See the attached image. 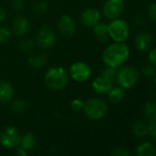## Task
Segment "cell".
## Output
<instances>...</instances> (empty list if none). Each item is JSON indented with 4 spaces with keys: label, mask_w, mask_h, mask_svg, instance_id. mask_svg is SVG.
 <instances>
[{
    "label": "cell",
    "mask_w": 156,
    "mask_h": 156,
    "mask_svg": "<svg viewBox=\"0 0 156 156\" xmlns=\"http://www.w3.org/2000/svg\"><path fill=\"white\" fill-rule=\"evenodd\" d=\"M154 43V36L148 31H141L139 32L134 39L135 47L138 50L142 52L149 51Z\"/></svg>",
    "instance_id": "cell-11"
},
{
    "label": "cell",
    "mask_w": 156,
    "mask_h": 156,
    "mask_svg": "<svg viewBox=\"0 0 156 156\" xmlns=\"http://www.w3.org/2000/svg\"><path fill=\"white\" fill-rule=\"evenodd\" d=\"M117 72H118L117 69L107 66L106 69H103L101 75L104 76V77H106V78H108V80H110L112 81H115L116 80V77H117Z\"/></svg>",
    "instance_id": "cell-26"
},
{
    "label": "cell",
    "mask_w": 156,
    "mask_h": 156,
    "mask_svg": "<svg viewBox=\"0 0 156 156\" xmlns=\"http://www.w3.org/2000/svg\"><path fill=\"white\" fill-rule=\"evenodd\" d=\"M12 30L17 37H24L30 30L29 20L24 16H18L12 21Z\"/></svg>",
    "instance_id": "cell-12"
},
{
    "label": "cell",
    "mask_w": 156,
    "mask_h": 156,
    "mask_svg": "<svg viewBox=\"0 0 156 156\" xmlns=\"http://www.w3.org/2000/svg\"><path fill=\"white\" fill-rule=\"evenodd\" d=\"M147 15L149 16V18L151 20H153L154 22H156V4L153 3L151 5H148L147 8Z\"/></svg>",
    "instance_id": "cell-31"
},
{
    "label": "cell",
    "mask_w": 156,
    "mask_h": 156,
    "mask_svg": "<svg viewBox=\"0 0 156 156\" xmlns=\"http://www.w3.org/2000/svg\"><path fill=\"white\" fill-rule=\"evenodd\" d=\"M48 60V55L45 52H39L31 55L28 58V64L29 67L39 69L42 68Z\"/></svg>",
    "instance_id": "cell-17"
},
{
    "label": "cell",
    "mask_w": 156,
    "mask_h": 156,
    "mask_svg": "<svg viewBox=\"0 0 156 156\" xmlns=\"http://www.w3.org/2000/svg\"><path fill=\"white\" fill-rule=\"evenodd\" d=\"M130 57V48L125 42H114L105 48L102 61L108 67L118 69L121 67Z\"/></svg>",
    "instance_id": "cell-1"
},
{
    "label": "cell",
    "mask_w": 156,
    "mask_h": 156,
    "mask_svg": "<svg viewBox=\"0 0 156 156\" xmlns=\"http://www.w3.org/2000/svg\"><path fill=\"white\" fill-rule=\"evenodd\" d=\"M6 17H7V13H6V9L0 5V24L3 23L6 19Z\"/></svg>",
    "instance_id": "cell-35"
},
{
    "label": "cell",
    "mask_w": 156,
    "mask_h": 156,
    "mask_svg": "<svg viewBox=\"0 0 156 156\" xmlns=\"http://www.w3.org/2000/svg\"><path fill=\"white\" fill-rule=\"evenodd\" d=\"M19 146L25 149L26 151L29 152L36 148L37 146V138L33 133H27L23 136H21Z\"/></svg>",
    "instance_id": "cell-18"
},
{
    "label": "cell",
    "mask_w": 156,
    "mask_h": 156,
    "mask_svg": "<svg viewBox=\"0 0 156 156\" xmlns=\"http://www.w3.org/2000/svg\"><path fill=\"white\" fill-rule=\"evenodd\" d=\"M100 12L98 11V9L94 7L86 8L80 16L82 24L86 27H93L100 21Z\"/></svg>",
    "instance_id": "cell-13"
},
{
    "label": "cell",
    "mask_w": 156,
    "mask_h": 156,
    "mask_svg": "<svg viewBox=\"0 0 156 156\" xmlns=\"http://www.w3.org/2000/svg\"><path fill=\"white\" fill-rule=\"evenodd\" d=\"M56 34L49 26H43L36 35V43L42 49L52 48L56 43Z\"/></svg>",
    "instance_id": "cell-7"
},
{
    "label": "cell",
    "mask_w": 156,
    "mask_h": 156,
    "mask_svg": "<svg viewBox=\"0 0 156 156\" xmlns=\"http://www.w3.org/2000/svg\"><path fill=\"white\" fill-rule=\"evenodd\" d=\"M144 115L146 119L151 122L156 119V101H151L145 103L144 109H143Z\"/></svg>",
    "instance_id": "cell-22"
},
{
    "label": "cell",
    "mask_w": 156,
    "mask_h": 156,
    "mask_svg": "<svg viewBox=\"0 0 156 156\" xmlns=\"http://www.w3.org/2000/svg\"><path fill=\"white\" fill-rule=\"evenodd\" d=\"M113 83L114 81L100 75L93 80L91 86L96 93L103 95V94H107L110 90V89L113 87Z\"/></svg>",
    "instance_id": "cell-14"
},
{
    "label": "cell",
    "mask_w": 156,
    "mask_h": 156,
    "mask_svg": "<svg viewBox=\"0 0 156 156\" xmlns=\"http://www.w3.org/2000/svg\"><path fill=\"white\" fill-rule=\"evenodd\" d=\"M111 155L113 156H128L130 155V151L125 148V147H122V146H117L115 148L112 149L111 151Z\"/></svg>",
    "instance_id": "cell-30"
},
{
    "label": "cell",
    "mask_w": 156,
    "mask_h": 156,
    "mask_svg": "<svg viewBox=\"0 0 156 156\" xmlns=\"http://www.w3.org/2000/svg\"><path fill=\"white\" fill-rule=\"evenodd\" d=\"M93 33L96 37V39L101 43L107 42L110 37L108 34V25L102 22H98L93 27Z\"/></svg>",
    "instance_id": "cell-16"
},
{
    "label": "cell",
    "mask_w": 156,
    "mask_h": 156,
    "mask_svg": "<svg viewBox=\"0 0 156 156\" xmlns=\"http://www.w3.org/2000/svg\"><path fill=\"white\" fill-rule=\"evenodd\" d=\"M12 32L6 27H0V44L8 42L11 38Z\"/></svg>",
    "instance_id": "cell-27"
},
{
    "label": "cell",
    "mask_w": 156,
    "mask_h": 156,
    "mask_svg": "<svg viewBox=\"0 0 156 156\" xmlns=\"http://www.w3.org/2000/svg\"><path fill=\"white\" fill-rule=\"evenodd\" d=\"M69 72L62 66L50 68L44 76V83L46 87L53 91H59L65 88L69 81Z\"/></svg>",
    "instance_id": "cell-2"
},
{
    "label": "cell",
    "mask_w": 156,
    "mask_h": 156,
    "mask_svg": "<svg viewBox=\"0 0 156 156\" xmlns=\"http://www.w3.org/2000/svg\"><path fill=\"white\" fill-rule=\"evenodd\" d=\"M11 108V111L15 113H23L25 112L28 108H29V103L25 101V100H22V99H17L16 101H14L10 106Z\"/></svg>",
    "instance_id": "cell-23"
},
{
    "label": "cell",
    "mask_w": 156,
    "mask_h": 156,
    "mask_svg": "<svg viewBox=\"0 0 156 156\" xmlns=\"http://www.w3.org/2000/svg\"><path fill=\"white\" fill-rule=\"evenodd\" d=\"M92 69L90 66L83 61H77L71 65L69 76L76 82H85L91 77Z\"/></svg>",
    "instance_id": "cell-8"
},
{
    "label": "cell",
    "mask_w": 156,
    "mask_h": 156,
    "mask_svg": "<svg viewBox=\"0 0 156 156\" xmlns=\"http://www.w3.org/2000/svg\"><path fill=\"white\" fill-rule=\"evenodd\" d=\"M84 107H85V101H83L80 99H74L71 101V109L74 112H81L82 111H84Z\"/></svg>",
    "instance_id": "cell-29"
},
{
    "label": "cell",
    "mask_w": 156,
    "mask_h": 156,
    "mask_svg": "<svg viewBox=\"0 0 156 156\" xmlns=\"http://www.w3.org/2000/svg\"><path fill=\"white\" fill-rule=\"evenodd\" d=\"M136 154L139 156H154L156 155V149L154 144L145 142L136 147Z\"/></svg>",
    "instance_id": "cell-20"
},
{
    "label": "cell",
    "mask_w": 156,
    "mask_h": 156,
    "mask_svg": "<svg viewBox=\"0 0 156 156\" xmlns=\"http://www.w3.org/2000/svg\"><path fill=\"white\" fill-rule=\"evenodd\" d=\"M148 129H149V135L152 137V139L154 142H156V119L149 122Z\"/></svg>",
    "instance_id": "cell-32"
},
{
    "label": "cell",
    "mask_w": 156,
    "mask_h": 156,
    "mask_svg": "<svg viewBox=\"0 0 156 156\" xmlns=\"http://www.w3.org/2000/svg\"><path fill=\"white\" fill-rule=\"evenodd\" d=\"M140 73L139 70L132 66H128L121 68L117 72L116 81L119 86L125 89L132 88L139 80Z\"/></svg>",
    "instance_id": "cell-5"
},
{
    "label": "cell",
    "mask_w": 156,
    "mask_h": 156,
    "mask_svg": "<svg viewBox=\"0 0 156 156\" xmlns=\"http://www.w3.org/2000/svg\"><path fill=\"white\" fill-rule=\"evenodd\" d=\"M16 154L18 156H27L29 154V152L23 149L22 147H17V152Z\"/></svg>",
    "instance_id": "cell-36"
},
{
    "label": "cell",
    "mask_w": 156,
    "mask_h": 156,
    "mask_svg": "<svg viewBox=\"0 0 156 156\" xmlns=\"http://www.w3.org/2000/svg\"><path fill=\"white\" fill-rule=\"evenodd\" d=\"M108 29L109 37L114 42H126L130 37V27L128 23L120 17L111 20L108 25Z\"/></svg>",
    "instance_id": "cell-4"
},
{
    "label": "cell",
    "mask_w": 156,
    "mask_h": 156,
    "mask_svg": "<svg viewBox=\"0 0 156 156\" xmlns=\"http://www.w3.org/2000/svg\"><path fill=\"white\" fill-rule=\"evenodd\" d=\"M108 108L106 101L98 98H92L85 102L84 112L91 121H99L108 113Z\"/></svg>",
    "instance_id": "cell-3"
},
{
    "label": "cell",
    "mask_w": 156,
    "mask_h": 156,
    "mask_svg": "<svg viewBox=\"0 0 156 156\" xmlns=\"http://www.w3.org/2000/svg\"><path fill=\"white\" fill-rule=\"evenodd\" d=\"M12 7L16 11H22L25 7V0H12Z\"/></svg>",
    "instance_id": "cell-33"
},
{
    "label": "cell",
    "mask_w": 156,
    "mask_h": 156,
    "mask_svg": "<svg viewBox=\"0 0 156 156\" xmlns=\"http://www.w3.org/2000/svg\"><path fill=\"white\" fill-rule=\"evenodd\" d=\"M148 58H149V61L151 62V64L156 66V47L155 48H152L149 50Z\"/></svg>",
    "instance_id": "cell-34"
},
{
    "label": "cell",
    "mask_w": 156,
    "mask_h": 156,
    "mask_svg": "<svg viewBox=\"0 0 156 156\" xmlns=\"http://www.w3.org/2000/svg\"><path fill=\"white\" fill-rule=\"evenodd\" d=\"M48 10V3L45 0L36 1L33 5V12L37 15H42Z\"/></svg>",
    "instance_id": "cell-24"
},
{
    "label": "cell",
    "mask_w": 156,
    "mask_h": 156,
    "mask_svg": "<svg viewBox=\"0 0 156 156\" xmlns=\"http://www.w3.org/2000/svg\"><path fill=\"white\" fill-rule=\"evenodd\" d=\"M132 133H133V135L138 139L145 138L147 135H149L148 124L142 121L135 122L132 124Z\"/></svg>",
    "instance_id": "cell-19"
},
{
    "label": "cell",
    "mask_w": 156,
    "mask_h": 156,
    "mask_svg": "<svg viewBox=\"0 0 156 156\" xmlns=\"http://www.w3.org/2000/svg\"><path fill=\"white\" fill-rule=\"evenodd\" d=\"M125 5L123 0H107L103 6V14L107 19L119 18L124 12Z\"/></svg>",
    "instance_id": "cell-9"
},
{
    "label": "cell",
    "mask_w": 156,
    "mask_h": 156,
    "mask_svg": "<svg viewBox=\"0 0 156 156\" xmlns=\"http://www.w3.org/2000/svg\"><path fill=\"white\" fill-rule=\"evenodd\" d=\"M107 94H108V99L110 102L118 103L123 99L125 95V91H124V89L121 88L120 86H117V87L113 86Z\"/></svg>",
    "instance_id": "cell-21"
},
{
    "label": "cell",
    "mask_w": 156,
    "mask_h": 156,
    "mask_svg": "<svg viewBox=\"0 0 156 156\" xmlns=\"http://www.w3.org/2000/svg\"><path fill=\"white\" fill-rule=\"evenodd\" d=\"M21 135L17 127L13 125L6 126L0 134V144L1 145L7 149L13 150L19 146Z\"/></svg>",
    "instance_id": "cell-6"
},
{
    "label": "cell",
    "mask_w": 156,
    "mask_h": 156,
    "mask_svg": "<svg viewBox=\"0 0 156 156\" xmlns=\"http://www.w3.org/2000/svg\"><path fill=\"white\" fill-rule=\"evenodd\" d=\"M143 73L148 77V78H151V79H155L156 78V68L154 65L153 64H148V65H145L143 68Z\"/></svg>",
    "instance_id": "cell-28"
},
{
    "label": "cell",
    "mask_w": 156,
    "mask_h": 156,
    "mask_svg": "<svg viewBox=\"0 0 156 156\" xmlns=\"http://www.w3.org/2000/svg\"><path fill=\"white\" fill-rule=\"evenodd\" d=\"M57 26L61 34L65 37H72L75 34L76 24L74 19L69 15H63L58 20Z\"/></svg>",
    "instance_id": "cell-10"
},
{
    "label": "cell",
    "mask_w": 156,
    "mask_h": 156,
    "mask_svg": "<svg viewBox=\"0 0 156 156\" xmlns=\"http://www.w3.org/2000/svg\"><path fill=\"white\" fill-rule=\"evenodd\" d=\"M34 46H35V41L31 38H24L19 43V48L24 52H29L32 50Z\"/></svg>",
    "instance_id": "cell-25"
},
{
    "label": "cell",
    "mask_w": 156,
    "mask_h": 156,
    "mask_svg": "<svg viewBox=\"0 0 156 156\" xmlns=\"http://www.w3.org/2000/svg\"><path fill=\"white\" fill-rule=\"evenodd\" d=\"M14 96V88L6 80L0 81V103L6 104L9 102Z\"/></svg>",
    "instance_id": "cell-15"
},
{
    "label": "cell",
    "mask_w": 156,
    "mask_h": 156,
    "mask_svg": "<svg viewBox=\"0 0 156 156\" xmlns=\"http://www.w3.org/2000/svg\"><path fill=\"white\" fill-rule=\"evenodd\" d=\"M134 22H135V24H136V25H138V26H142V25L143 24L144 20H143V18L141 16H136V17H135Z\"/></svg>",
    "instance_id": "cell-37"
}]
</instances>
